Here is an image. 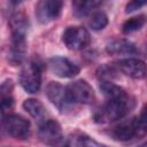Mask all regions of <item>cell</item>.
<instances>
[{
  "instance_id": "cell-1",
  "label": "cell",
  "mask_w": 147,
  "mask_h": 147,
  "mask_svg": "<svg viewBox=\"0 0 147 147\" xmlns=\"http://www.w3.org/2000/svg\"><path fill=\"white\" fill-rule=\"evenodd\" d=\"M9 24L11 28V37L8 61L13 65H18L24 61L26 54V32L29 29V21L23 13H15L10 16Z\"/></svg>"
},
{
  "instance_id": "cell-2",
  "label": "cell",
  "mask_w": 147,
  "mask_h": 147,
  "mask_svg": "<svg viewBox=\"0 0 147 147\" xmlns=\"http://www.w3.org/2000/svg\"><path fill=\"white\" fill-rule=\"evenodd\" d=\"M133 108V101L127 93L107 99L106 103L102 105L94 114V121L96 123H111L125 117Z\"/></svg>"
},
{
  "instance_id": "cell-3",
  "label": "cell",
  "mask_w": 147,
  "mask_h": 147,
  "mask_svg": "<svg viewBox=\"0 0 147 147\" xmlns=\"http://www.w3.org/2000/svg\"><path fill=\"white\" fill-rule=\"evenodd\" d=\"M2 126L10 137L17 140H26L31 134L30 122L17 114H3Z\"/></svg>"
},
{
  "instance_id": "cell-4",
  "label": "cell",
  "mask_w": 147,
  "mask_h": 147,
  "mask_svg": "<svg viewBox=\"0 0 147 147\" xmlns=\"http://www.w3.org/2000/svg\"><path fill=\"white\" fill-rule=\"evenodd\" d=\"M21 86L28 93H37L41 86V67L34 61H29L23 64L20 77Z\"/></svg>"
},
{
  "instance_id": "cell-5",
  "label": "cell",
  "mask_w": 147,
  "mask_h": 147,
  "mask_svg": "<svg viewBox=\"0 0 147 147\" xmlns=\"http://www.w3.org/2000/svg\"><path fill=\"white\" fill-rule=\"evenodd\" d=\"M69 98L72 103L91 105L95 100V93L92 86L84 79H78L67 86Z\"/></svg>"
},
{
  "instance_id": "cell-6",
  "label": "cell",
  "mask_w": 147,
  "mask_h": 147,
  "mask_svg": "<svg viewBox=\"0 0 147 147\" xmlns=\"http://www.w3.org/2000/svg\"><path fill=\"white\" fill-rule=\"evenodd\" d=\"M91 37L84 26H69L62 33V41L71 51H80L90 44Z\"/></svg>"
},
{
  "instance_id": "cell-7",
  "label": "cell",
  "mask_w": 147,
  "mask_h": 147,
  "mask_svg": "<svg viewBox=\"0 0 147 147\" xmlns=\"http://www.w3.org/2000/svg\"><path fill=\"white\" fill-rule=\"evenodd\" d=\"M38 137L46 145H60L63 141V133L61 125L52 119L46 118L38 123Z\"/></svg>"
},
{
  "instance_id": "cell-8",
  "label": "cell",
  "mask_w": 147,
  "mask_h": 147,
  "mask_svg": "<svg viewBox=\"0 0 147 147\" xmlns=\"http://www.w3.org/2000/svg\"><path fill=\"white\" fill-rule=\"evenodd\" d=\"M46 96L61 113L68 111L71 105H74L69 98L67 86H63L56 82L48 83L46 86Z\"/></svg>"
},
{
  "instance_id": "cell-9",
  "label": "cell",
  "mask_w": 147,
  "mask_h": 147,
  "mask_svg": "<svg viewBox=\"0 0 147 147\" xmlns=\"http://www.w3.org/2000/svg\"><path fill=\"white\" fill-rule=\"evenodd\" d=\"M122 74L133 79H144L147 76V64L136 57H125L116 62L115 65Z\"/></svg>"
},
{
  "instance_id": "cell-10",
  "label": "cell",
  "mask_w": 147,
  "mask_h": 147,
  "mask_svg": "<svg viewBox=\"0 0 147 147\" xmlns=\"http://www.w3.org/2000/svg\"><path fill=\"white\" fill-rule=\"evenodd\" d=\"M48 68L55 76L60 78H72L80 71L79 67L68 57L54 56L48 60Z\"/></svg>"
},
{
  "instance_id": "cell-11",
  "label": "cell",
  "mask_w": 147,
  "mask_h": 147,
  "mask_svg": "<svg viewBox=\"0 0 147 147\" xmlns=\"http://www.w3.org/2000/svg\"><path fill=\"white\" fill-rule=\"evenodd\" d=\"M63 0H39L36 6L37 18L41 23H48L59 18L62 13Z\"/></svg>"
},
{
  "instance_id": "cell-12",
  "label": "cell",
  "mask_w": 147,
  "mask_h": 147,
  "mask_svg": "<svg viewBox=\"0 0 147 147\" xmlns=\"http://www.w3.org/2000/svg\"><path fill=\"white\" fill-rule=\"evenodd\" d=\"M111 136H113V139H115L117 141H129V140L137 138V129H136L134 117L118 123L113 129Z\"/></svg>"
},
{
  "instance_id": "cell-13",
  "label": "cell",
  "mask_w": 147,
  "mask_h": 147,
  "mask_svg": "<svg viewBox=\"0 0 147 147\" xmlns=\"http://www.w3.org/2000/svg\"><path fill=\"white\" fill-rule=\"evenodd\" d=\"M106 52L110 55H133L137 54L138 49L127 39H114L107 44Z\"/></svg>"
},
{
  "instance_id": "cell-14",
  "label": "cell",
  "mask_w": 147,
  "mask_h": 147,
  "mask_svg": "<svg viewBox=\"0 0 147 147\" xmlns=\"http://www.w3.org/2000/svg\"><path fill=\"white\" fill-rule=\"evenodd\" d=\"M23 108L38 123L41 122V121H44V119H46V118H48L47 117V110H46V108L37 99H26L23 102Z\"/></svg>"
},
{
  "instance_id": "cell-15",
  "label": "cell",
  "mask_w": 147,
  "mask_h": 147,
  "mask_svg": "<svg viewBox=\"0 0 147 147\" xmlns=\"http://www.w3.org/2000/svg\"><path fill=\"white\" fill-rule=\"evenodd\" d=\"M100 0H71L72 11L76 17H83L88 15L92 9L99 5Z\"/></svg>"
},
{
  "instance_id": "cell-16",
  "label": "cell",
  "mask_w": 147,
  "mask_h": 147,
  "mask_svg": "<svg viewBox=\"0 0 147 147\" xmlns=\"http://www.w3.org/2000/svg\"><path fill=\"white\" fill-rule=\"evenodd\" d=\"M67 146H101L100 142L95 141L91 137L82 132H75L69 136L68 140L64 142Z\"/></svg>"
},
{
  "instance_id": "cell-17",
  "label": "cell",
  "mask_w": 147,
  "mask_h": 147,
  "mask_svg": "<svg viewBox=\"0 0 147 147\" xmlns=\"http://www.w3.org/2000/svg\"><path fill=\"white\" fill-rule=\"evenodd\" d=\"M99 88L107 99L116 98L126 93L121 86L116 85L111 80H99Z\"/></svg>"
},
{
  "instance_id": "cell-18",
  "label": "cell",
  "mask_w": 147,
  "mask_h": 147,
  "mask_svg": "<svg viewBox=\"0 0 147 147\" xmlns=\"http://www.w3.org/2000/svg\"><path fill=\"white\" fill-rule=\"evenodd\" d=\"M146 23V18L144 15H139L136 17H131L127 21H125L122 25V32L124 34H130L133 33L138 30H140Z\"/></svg>"
},
{
  "instance_id": "cell-19",
  "label": "cell",
  "mask_w": 147,
  "mask_h": 147,
  "mask_svg": "<svg viewBox=\"0 0 147 147\" xmlns=\"http://www.w3.org/2000/svg\"><path fill=\"white\" fill-rule=\"evenodd\" d=\"M88 25L94 31L103 30L108 25V16L103 11H95L88 20Z\"/></svg>"
},
{
  "instance_id": "cell-20",
  "label": "cell",
  "mask_w": 147,
  "mask_h": 147,
  "mask_svg": "<svg viewBox=\"0 0 147 147\" xmlns=\"http://www.w3.org/2000/svg\"><path fill=\"white\" fill-rule=\"evenodd\" d=\"M136 129H137V138H141L147 134V106H145L140 114L134 117Z\"/></svg>"
},
{
  "instance_id": "cell-21",
  "label": "cell",
  "mask_w": 147,
  "mask_h": 147,
  "mask_svg": "<svg viewBox=\"0 0 147 147\" xmlns=\"http://www.w3.org/2000/svg\"><path fill=\"white\" fill-rule=\"evenodd\" d=\"M115 76H116V70L114 65L105 64L96 70V77L99 78V80H111Z\"/></svg>"
},
{
  "instance_id": "cell-22",
  "label": "cell",
  "mask_w": 147,
  "mask_h": 147,
  "mask_svg": "<svg viewBox=\"0 0 147 147\" xmlns=\"http://www.w3.org/2000/svg\"><path fill=\"white\" fill-rule=\"evenodd\" d=\"M145 5H147V0H131L125 7V13L130 14V13L137 11L138 9L142 8Z\"/></svg>"
},
{
  "instance_id": "cell-23",
  "label": "cell",
  "mask_w": 147,
  "mask_h": 147,
  "mask_svg": "<svg viewBox=\"0 0 147 147\" xmlns=\"http://www.w3.org/2000/svg\"><path fill=\"white\" fill-rule=\"evenodd\" d=\"M24 0H10V2L14 5V6H17V5H21Z\"/></svg>"
},
{
  "instance_id": "cell-24",
  "label": "cell",
  "mask_w": 147,
  "mask_h": 147,
  "mask_svg": "<svg viewBox=\"0 0 147 147\" xmlns=\"http://www.w3.org/2000/svg\"><path fill=\"white\" fill-rule=\"evenodd\" d=\"M141 146H147V141H146V142H144V144H142Z\"/></svg>"
}]
</instances>
